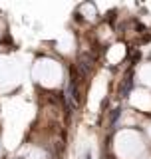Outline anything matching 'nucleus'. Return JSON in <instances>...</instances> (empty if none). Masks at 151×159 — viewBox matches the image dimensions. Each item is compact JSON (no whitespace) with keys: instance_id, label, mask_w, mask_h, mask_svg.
Instances as JSON below:
<instances>
[{"instance_id":"f257e3e1","label":"nucleus","mask_w":151,"mask_h":159,"mask_svg":"<svg viewBox=\"0 0 151 159\" xmlns=\"http://www.w3.org/2000/svg\"><path fill=\"white\" fill-rule=\"evenodd\" d=\"M30 78H32L34 86L46 96L62 89L66 82V66L58 56L52 54H42L36 56L30 66Z\"/></svg>"},{"instance_id":"f03ea898","label":"nucleus","mask_w":151,"mask_h":159,"mask_svg":"<svg viewBox=\"0 0 151 159\" xmlns=\"http://www.w3.org/2000/svg\"><path fill=\"white\" fill-rule=\"evenodd\" d=\"M26 68L12 54H0V96L16 92L24 82Z\"/></svg>"},{"instance_id":"7ed1b4c3","label":"nucleus","mask_w":151,"mask_h":159,"mask_svg":"<svg viewBox=\"0 0 151 159\" xmlns=\"http://www.w3.org/2000/svg\"><path fill=\"white\" fill-rule=\"evenodd\" d=\"M143 149V139L133 129H123L113 139V151L119 159H135Z\"/></svg>"},{"instance_id":"20e7f679","label":"nucleus","mask_w":151,"mask_h":159,"mask_svg":"<svg viewBox=\"0 0 151 159\" xmlns=\"http://www.w3.org/2000/svg\"><path fill=\"white\" fill-rule=\"evenodd\" d=\"M18 159H54V153L48 145L36 141V139H28L26 143L20 145Z\"/></svg>"},{"instance_id":"39448f33","label":"nucleus","mask_w":151,"mask_h":159,"mask_svg":"<svg viewBox=\"0 0 151 159\" xmlns=\"http://www.w3.org/2000/svg\"><path fill=\"white\" fill-rule=\"evenodd\" d=\"M131 103L143 113H151V93L145 89H135L131 93Z\"/></svg>"},{"instance_id":"423d86ee","label":"nucleus","mask_w":151,"mask_h":159,"mask_svg":"<svg viewBox=\"0 0 151 159\" xmlns=\"http://www.w3.org/2000/svg\"><path fill=\"white\" fill-rule=\"evenodd\" d=\"M8 36V24H6V18L0 16V42Z\"/></svg>"},{"instance_id":"0eeeda50","label":"nucleus","mask_w":151,"mask_h":159,"mask_svg":"<svg viewBox=\"0 0 151 159\" xmlns=\"http://www.w3.org/2000/svg\"><path fill=\"white\" fill-rule=\"evenodd\" d=\"M4 157H6V147H4L2 139H0V159H4Z\"/></svg>"},{"instance_id":"6e6552de","label":"nucleus","mask_w":151,"mask_h":159,"mask_svg":"<svg viewBox=\"0 0 151 159\" xmlns=\"http://www.w3.org/2000/svg\"><path fill=\"white\" fill-rule=\"evenodd\" d=\"M145 131H147V135H149V139H151V121L147 123V127H145Z\"/></svg>"},{"instance_id":"1a4fd4ad","label":"nucleus","mask_w":151,"mask_h":159,"mask_svg":"<svg viewBox=\"0 0 151 159\" xmlns=\"http://www.w3.org/2000/svg\"><path fill=\"white\" fill-rule=\"evenodd\" d=\"M16 159H18V157H16Z\"/></svg>"}]
</instances>
